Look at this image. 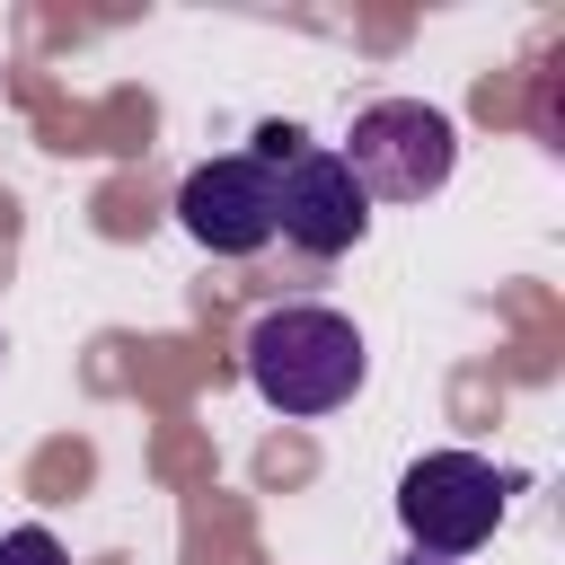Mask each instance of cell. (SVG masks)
I'll return each instance as SVG.
<instances>
[{
	"label": "cell",
	"mask_w": 565,
	"mask_h": 565,
	"mask_svg": "<svg viewBox=\"0 0 565 565\" xmlns=\"http://www.w3.org/2000/svg\"><path fill=\"white\" fill-rule=\"evenodd\" d=\"M247 362V388L274 406V415H335L353 388H362V327L344 309H318V300H291V309H265L238 344Z\"/></svg>",
	"instance_id": "1"
},
{
	"label": "cell",
	"mask_w": 565,
	"mask_h": 565,
	"mask_svg": "<svg viewBox=\"0 0 565 565\" xmlns=\"http://www.w3.org/2000/svg\"><path fill=\"white\" fill-rule=\"evenodd\" d=\"M335 159L353 168L362 203H424V194L450 185V168H459V132H450V115L424 106V97H380V106L353 115V132H344Z\"/></svg>",
	"instance_id": "2"
},
{
	"label": "cell",
	"mask_w": 565,
	"mask_h": 565,
	"mask_svg": "<svg viewBox=\"0 0 565 565\" xmlns=\"http://www.w3.org/2000/svg\"><path fill=\"white\" fill-rule=\"evenodd\" d=\"M503 503H512V477H503L494 459H477V450H424V459L397 477V521H406L415 556H433V565L477 556V547L494 539Z\"/></svg>",
	"instance_id": "3"
},
{
	"label": "cell",
	"mask_w": 565,
	"mask_h": 565,
	"mask_svg": "<svg viewBox=\"0 0 565 565\" xmlns=\"http://www.w3.org/2000/svg\"><path fill=\"white\" fill-rule=\"evenodd\" d=\"M362 230H371V203H362L353 168L327 141H300L274 168V238H291L300 256H344V247H362Z\"/></svg>",
	"instance_id": "4"
},
{
	"label": "cell",
	"mask_w": 565,
	"mask_h": 565,
	"mask_svg": "<svg viewBox=\"0 0 565 565\" xmlns=\"http://www.w3.org/2000/svg\"><path fill=\"white\" fill-rule=\"evenodd\" d=\"M177 221H185V238L203 256H256V247H274V168H256L247 150L203 159L177 185Z\"/></svg>",
	"instance_id": "5"
},
{
	"label": "cell",
	"mask_w": 565,
	"mask_h": 565,
	"mask_svg": "<svg viewBox=\"0 0 565 565\" xmlns=\"http://www.w3.org/2000/svg\"><path fill=\"white\" fill-rule=\"evenodd\" d=\"M0 565H71V547H62L53 530H35V521H26V530H9V539H0Z\"/></svg>",
	"instance_id": "6"
},
{
	"label": "cell",
	"mask_w": 565,
	"mask_h": 565,
	"mask_svg": "<svg viewBox=\"0 0 565 565\" xmlns=\"http://www.w3.org/2000/svg\"><path fill=\"white\" fill-rule=\"evenodd\" d=\"M300 141H309L300 124H256V150H247V159H256V168H282V159H291Z\"/></svg>",
	"instance_id": "7"
},
{
	"label": "cell",
	"mask_w": 565,
	"mask_h": 565,
	"mask_svg": "<svg viewBox=\"0 0 565 565\" xmlns=\"http://www.w3.org/2000/svg\"><path fill=\"white\" fill-rule=\"evenodd\" d=\"M415 565H433V556H415Z\"/></svg>",
	"instance_id": "8"
},
{
	"label": "cell",
	"mask_w": 565,
	"mask_h": 565,
	"mask_svg": "<svg viewBox=\"0 0 565 565\" xmlns=\"http://www.w3.org/2000/svg\"><path fill=\"white\" fill-rule=\"evenodd\" d=\"M0 353H9V344H0Z\"/></svg>",
	"instance_id": "9"
}]
</instances>
